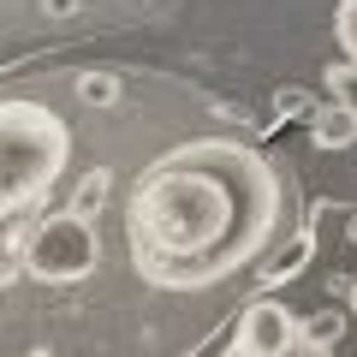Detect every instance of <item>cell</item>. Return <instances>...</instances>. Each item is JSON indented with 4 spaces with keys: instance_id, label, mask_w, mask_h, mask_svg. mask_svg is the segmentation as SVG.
<instances>
[{
    "instance_id": "obj_2",
    "label": "cell",
    "mask_w": 357,
    "mask_h": 357,
    "mask_svg": "<svg viewBox=\"0 0 357 357\" xmlns=\"http://www.w3.org/2000/svg\"><path fill=\"white\" fill-rule=\"evenodd\" d=\"M72 114L48 96H0V220H30L72 173Z\"/></svg>"
},
{
    "instance_id": "obj_6",
    "label": "cell",
    "mask_w": 357,
    "mask_h": 357,
    "mask_svg": "<svg viewBox=\"0 0 357 357\" xmlns=\"http://www.w3.org/2000/svg\"><path fill=\"white\" fill-rule=\"evenodd\" d=\"M310 143H321V149H345V143H357V119L345 114L340 102H328L316 119H310Z\"/></svg>"
},
{
    "instance_id": "obj_11",
    "label": "cell",
    "mask_w": 357,
    "mask_h": 357,
    "mask_svg": "<svg viewBox=\"0 0 357 357\" xmlns=\"http://www.w3.org/2000/svg\"><path fill=\"white\" fill-rule=\"evenodd\" d=\"M345 316H351V321H357V280H351V286H345Z\"/></svg>"
},
{
    "instance_id": "obj_5",
    "label": "cell",
    "mask_w": 357,
    "mask_h": 357,
    "mask_svg": "<svg viewBox=\"0 0 357 357\" xmlns=\"http://www.w3.org/2000/svg\"><path fill=\"white\" fill-rule=\"evenodd\" d=\"M310 256H316V238H310V232H292V238L262 262V286H286L292 274H304V268H310Z\"/></svg>"
},
{
    "instance_id": "obj_8",
    "label": "cell",
    "mask_w": 357,
    "mask_h": 357,
    "mask_svg": "<svg viewBox=\"0 0 357 357\" xmlns=\"http://www.w3.org/2000/svg\"><path fill=\"white\" fill-rule=\"evenodd\" d=\"M333 36L345 48V66L357 72V0H340V13H333Z\"/></svg>"
},
{
    "instance_id": "obj_3",
    "label": "cell",
    "mask_w": 357,
    "mask_h": 357,
    "mask_svg": "<svg viewBox=\"0 0 357 357\" xmlns=\"http://www.w3.org/2000/svg\"><path fill=\"white\" fill-rule=\"evenodd\" d=\"M107 274V232L96 215V191L66 208L18 220V286L13 292H77Z\"/></svg>"
},
{
    "instance_id": "obj_10",
    "label": "cell",
    "mask_w": 357,
    "mask_h": 357,
    "mask_svg": "<svg viewBox=\"0 0 357 357\" xmlns=\"http://www.w3.org/2000/svg\"><path fill=\"white\" fill-rule=\"evenodd\" d=\"M292 357H333V351H328V345H310V340H298V345H292Z\"/></svg>"
},
{
    "instance_id": "obj_9",
    "label": "cell",
    "mask_w": 357,
    "mask_h": 357,
    "mask_svg": "<svg viewBox=\"0 0 357 357\" xmlns=\"http://www.w3.org/2000/svg\"><path fill=\"white\" fill-rule=\"evenodd\" d=\"M328 89H333V102H340L345 114L357 119V72H351V66H340V72H328Z\"/></svg>"
},
{
    "instance_id": "obj_4",
    "label": "cell",
    "mask_w": 357,
    "mask_h": 357,
    "mask_svg": "<svg viewBox=\"0 0 357 357\" xmlns=\"http://www.w3.org/2000/svg\"><path fill=\"white\" fill-rule=\"evenodd\" d=\"M292 345H298V316L280 298H256V304H244L232 345L220 357H292Z\"/></svg>"
},
{
    "instance_id": "obj_1",
    "label": "cell",
    "mask_w": 357,
    "mask_h": 357,
    "mask_svg": "<svg viewBox=\"0 0 357 357\" xmlns=\"http://www.w3.org/2000/svg\"><path fill=\"white\" fill-rule=\"evenodd\" d=\"M286 220V178L238 137H191L149 155L119 203L131 280L178 298L227 292L274 244Z\"/></svg>"
},
{
    "instance_id": "obj_12",
    "label": "cell",
    "mask_w": 357,
    "mask_h": 357,
    "mask_svg": "<svg viewBox=\"0 0 357 357\" xmlns=\"http://www.w3.org/2000/svg\"><path fill=\"white\" fill-rule=\"evenodd\" d=\"M18 357H54V351H48V345H30V351H18Z\"/></svg>"
},
{
    "instance_id": "obj_7",
    "label": "cell",
    "mask_w": 357,
    "mask_h": 357,
    "mask_svg": "<svg viewBox=\"0 0 357 357\" xmlns=\"http://www.w3.org/2000/svg\"><path fill=\"white\" fill-rule=\"evenodd\" d=\"M340 333H345V310H316V316L298 321V340L328 345V351H333V340H340Z\"/></svg>"
}]
</instances>
